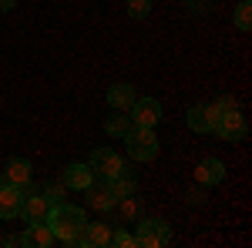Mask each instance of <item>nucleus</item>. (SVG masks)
I'll return each mask as SVG.
<instances>
[{
	"label": "nucleus",
	"mask_w": 252,
	"mask_h": 248,
	"mask_svg": "<svg viewBox=\"0 0 252 248\" xmlns=\"http://www.w3.org/2000/svg\"><path fill=\"white\" fill-rule=\"evenodd\" d=\"M84 225H88V215L81 208H74V205L58 201V205H51V211H47V228L54 231V238L64 242V245H74Z\"/></svg>",
	"instance_id": "1"
},
{
	"label": "nucleus",
	"mask_w": 252,
	"mask_h": 248,
	"mask_svg": "<svg viewBox=\"0 0 252 248\" xmlns=\"http://www.w3.org/2000/svg\"><path fill=\"white\" fill-rule=\"evenodd\" d=\"M125 144H128V154L135 161H152L158 154V138H155V128H131L125 134Z\"/></svg>",
	"instance_id": "2"
},
{
	"label": "nucleus",
	"mask_w": 252,
	"mask_h": 248,
	"mask_svg": "<svg viewBox=\"0 0 252 248\" xmlns=\"http://www.w3.org/2000/svg\"><path fill=\"white\" fill-rule=\"evenodd\" d=\"M138 248H165L172 245V225L161 221V218H145L138 225V235H135Z\"/></svg>",
	"instance_id": "3"
},
{
	"label": "nucleus",
	"mask_w": 252,
	"mask_h": 248,
	"mask_svg": "<svg viewBox=\"0 0 252 248\" xmlns=\"http://www.w3.org/2000/svg\"><path fill=\"white\" fill-rule=\"evenodd\" d=\"M88 165H91L94 178H101V181H111L115 174L125 171V161H121V154L115 148H94L91 158H88Z\"/></svg>",
	"instance_id": "4"
},
{
	"label": "nucleus",
	"mask_w": 252,
	"mask_h": 248,
	"mask_svg": "<svg viewBox=\"0 0 252 248\" xmlns=\"http://www.w3.org/2000/svg\"><path fill=\"white\" fill-rule=\"evenodd\" d=\"M215 134H219L222 141H232V144L246 141V134H249V124H246V117L239 114V108H235V111H225V114L219 117V128H215Z\"/></svg>",
	"instance_id": "5"
},
{
	"label": "nucleus",
	"mask_w": 252,
	"mask_h": 248,
	"mask_svg": "<svg viewBox=\"0 0 252 248\" xmlns=\"http://www.w3.org/2000/svg\"><path fill=\"white\" fill-rule=\"evenodd\" d=\"M128 117L138 128H155L158 121H161V104H158L155 97H138L135 104H131V111H128Z\"/></svg>",
	"instance_id": "6"
},
{
	"label": "nucleus",
	"mask_w": 252,
	"mask_h": 248,
	"mask_svg": "<svg viewBox=\"0 0 252 248\" xmlns=\"http://www.w3.org/2000/svg\"><path fill=\"white\" fill-rule=\"evenodd\" d=\"M24 194V191H20ZM47 211H51V201L37 191H27L24 194V201H20V218L27 221V225H34V221H47Z\"/></svg>",
	"instance_id": "7"
},
{
	"label": "nucleus",
	"mask_w": 252,
	"mask_h": 248,
	"mask_svg": "<svg viewBox=\"0 0 252 248\" xmlns=\"http://www.w3.org/2000/svg\"><path fill=\"white\" fill-rule=\"evenodd\" d=\"M91 181H94V171H91V165H88V161L67 165L64 174H61V185H64V188H71V191H84Z\"/></svg>",
	"instance_id": "8"
},
{
	"label": "nucleus",
	"mask_w": 252,
	"mask_h": 248,
	"mask_svg": "<svg viewBox=\"0 0 252 248\" xmlns=\"http://www.w3.org/2000/svg\"><path fill=\"white\" fill-rule=\"evenodd\" d=\"M84 194H88V208H94V211H111L118 205V198H115V191H111V185L108 181H101V185H88L84 188Z\"/></svg>",
	"instance_id": "9"
},
{
	"label": "nucleus",
	"mask_w": 252,
	"mask_h": 248,
	"mask_svg": "<svg viewBox=\"0 0 252 248\" xmlns=\"http://www.w3.org/2000/svg\"><path fill=\"white\" fill-rule=\"evenodd\" d=\"M225 181V161L222 158H205L198 168H195V185H222Z\"/></svg>",
	"instance_id": "10"
},
{
	"label": "nucleus",
	"mask_w": 252,
	"mask_h": 248,
	"mask_svg": "<svg viewBox=\"0 0 252 248\" xmlns=\"http://www.w3.org/2000/svg\"><path fill=\"white\" fill-rule=\"evenodd\" d=\"M74 245H84V248H104V245H111V228L104 225V221H97V225H84L78 235V242Z\"/></svg>",
	"instance_id": "11"
},
{
	"label": "nucleus",
	"mask_w": 252,
	"mask_h": 248,
	"mask_svg": "<svg viewBox=\"0 0 252 248\" xmlns=\"http://www.w3.org/2000/svg\"><path fill=\"white\" fill-rule=\"evenodd\" d=\"M54 242H58V238H54V231L47 228V221H34L31 228L20 235V245L24 248H51Z\"/></svg>",
	"instance_id": "12"
},
{
	"label": "nucleus",
	"mask_w": 252,
	"mask_h": 248,
	"mask_svg": "<svg viewBox=\"0 0 252 248\" xmlns=\"http://www.w3.org/2000/svg\"><path fill=\"white\" fill-rule=\"evenodd\" d=\"M135 101H138V94H135L131 84H111V87H108V104H111L115 111H125V114H128Z\"/></svg>",
	"instance_id": "13"
},
{
	"label": "nucleus",
	"mask_w": 252,
	"mask_h": 248,
	"mask_svg": "<svg viewBox=\"0 0 252 248\" xmlns=\"http://www.w3.org/2000/svg\"><path fill=\"white\" fill-rule=\"evenodd\" d=\"M20 201H24L20 188H14V185L0 188V218H3V221H7V218H17L20 215Z\"/></svg>",
	"instance_id": "14"
},
{
	"label": "nucleus",
	"mask_w": 252,
	"mask_h": 248,
	"mask_svg": "<svg viewBox=\"0 0 252 248\" xmlns=\"http://www.w3.org/2000/svg\"><path fill=\"white\" fill-rule=\"evenodd\" d=\"M3 178H7V185H14V188H24L27 181H34V174H31V161H24V158H14V161L7 165Z\"/></svg>",
	"instance_id": "15"
},
{
	"label": "nucleus",
	"mask_w": 252,
	"mask_h": 248,
	"mask_svg": "<svg viewBox=\"0 0 252 248\" xmlns=\"http://www.w3.org/2000/svg\"><path fill=\"white\" fill-rule=\"evenodd\" d=\"M131 128H135V124H131V117H125V111H118L115 117H108V121H104V131H108V138H125Z\"/></svg>",
	"instance_id": "16"
},
{
	"label": "nucleus",
	"mask_w": 252,
	"mask_h": 248,
	"mask_svg": "<svg viewBox=\"0 0 252 248\" xmlns=\"http://www.w3.org/2000/svg\"><path fill=\"white\" fill-rule=\"evenodd\" d=\"M185 124H189L195 134H209V121H205V104H192V108H189V114H185Z\"/></svg>",
	"instance_id": "17"
},
{
	"label": "nucleus",
	"mask_w": 252,
	"mask_h": 248,
	"mask_svg": "<svg viewBox=\"0 0 252 248\" xmlns=\"http://www.w3.org/2000/svg\"><path fill=\"white\" fill-rule=\"evenodd\" d=\"M108 185H111V191H115V198H128V194H135V191H138L135 178H131V174H125V171L115 174V178H111Z\"/></svg>",
	"instance_id": "18"
},
{
	"label": "nucleus",
	"mask_w": 252,
	"mask_h": 248,
	"mask_svg": "<svg viewBox=\"0 0 252 248\" xmlns=\"http://www.w3.org/2000/svg\"><path fill=\"white\" fill-rule=\"evenodd\" d=\"M115 208L121 211V218H125V221H135L138 215H141V201H138L135 194H128V198H118Z\"/></svg>",
	"instance_id": "19"
},
{
	"label": "nucleus",
	"mask_w": 252,
	"mask_h": 248,
	"mask_svg": "<svg viewBox=\"0 0 252 248\" xmlns=\"http://www.w3.org/2000/svg\"><path fill=\"white\" fill-rule=\"evenodd\" d=\"M235 27H239L242 34H249V30H252V3H249V0H242V3L235 7Z\"/></svg>",
	"instance_id": "20"
},
{
	"label": "nucleus",
	"mask_w": 252,
	"mask_h": 248,
	"mask_svg": "<svg viewBox=\"0 0 252 248\" xmlns=\"http://www.w3.org/2000/svg\"><path fill=\"white\" fill-rule=\"evenodd\" d=\"M148 14H152V0H128V17L145 20Z\"/></svg>",
	"instance_id": "21"
},
{
	"label": "nucleus",
	"mask_w": 252,
	"mask_h": 248,
	"mask_svg": "<svg viewBox=\"0 0 252 248\" xmlns=\"http://www.w3.org/2000/svg\"><path fill=\"white\" fill-rule=\"evenodd\" d=\"M111 245H118V248H138V242H135V235H128V231L121 228V231H111Z\"/></svg>",
	"instance_id": "22"
},
{
	"label": "nucleus",
	"mask_w": 252,
	"mask_h": 248,
	"mask_svg": "<svg viewBox=\"0 0 252 248\" xmlns=\"http://www.w3.org/2000/svg\"><path fill=\"white\" fill-rule=\"evenodd\" d=\"M40 194L51 201V205H58V201H64V185H51V188H40Z\"/></svg>",
	"instance_id": "23"
},
{
	"label": "nucleus",
	"mask_w": 252,
	"mask_h": 248,
	"mask_svg": "<svg viewBox=\"0 0 252 248\" xmlns=\"http://www.w3.org/2000/svg\"><path fill=\"white\" fill-rule=\"evenodd\" d=\"M219 117H222V111H219L215 104H205V121H209V134H215V128H219Z\"/></svg>",
	"instance_id": "24"
},
{
	"label": "nucleus",
	"mask_w": 252,
	"mask_h": 248,
	"mask_svg": "<svg viewBox=\"0 0 252 248\" xmlns=\"http://www.w3.org/2000/svg\"><path fill=\"white\" fill-rule=\"evenodd\" d=\"M212 104L219 108V111H222V114H225V111H235V108H239V101H235L232 94H222L219 101H212Z\"/></svg>",
	"instance_id": "25"
},
{
	"label": "nucleus",
	"mask_w": 252,
	"mask_h": 248,
	"mask_svg": "<svg viewBox=\"0 0 252 248\" xmlns=\"http://www.w3.org/2000/svg\"><path fill=\"white\" fill-rule=\"evenodd\" d=\"M202 201H205V198H202V191H198V188L189 191V205H202Z\"/></svg>",
	"instance_id": "26"
},
{
	"label": "nucleus",
	"mask_w": 252,
	"mask_h": 248,
	"mask_svg": "<svg viewBox=\"0 0 252 248\" xmlns=\"http://www.w3.org/2000/svg\"><path fill=\"white\" fill-rule=\"evenodd\" d=\"M0 245H20V235H3Z\"/></svg>",
	"instance_id": "27"
},
{
	"label": "nucleus",
	"mask_w": 252,
	"mask_h": 248,
	"mask_svg": "<svg viewBox=\"0 0 252 248\" xmlns=\"http://www.w3.org/2000/svg\"><path fill=\"white\" fill-rule=\"evenodd\" d=\"M14 3H17V0H0V10H10Z\"/></svg>",
	"instance_id": "28"
},
{
	"label": "nucleus",
	"mask_w": 252,
	"mask_h": 248,
	"mask_svg": "<svg viewBox=\"0 0 252 248\" xmlns=\"http://www.w3.org/2000/svg\"><path fill=\"white\" fill-rule=\"evenodd\" d=\"M0 188H7V178H3V174H0Z\"/></svg>",
	"instance_id": "29"
}]
</instances>
